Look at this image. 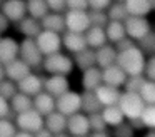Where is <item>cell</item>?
I'll return each mask as SVG.
<instances>
[{"mask_svg":"<svg viewBox=\"0 0 155 137\" xmlns=\"http://www.w3.org/2000/svg\"><path fill=\"white\" fill-rule=\"evenodd\" d=\"M34 109L38 114H42L44 117H47L48 114L57 110V99L54 95H50L48 92H42L37 97H34Z\"/></svg>","mask_w":155,"mask_h":137,"instance_id":"cell-23","label":"cell"},{"mask_svg":"<svg viewBox=\"0 0 155 137\" xmlns=\"http://www.w3.org/2000/svg\"><path fill=\"white\" fill-rule=\"evenodd\" d=\"M137 45V42H134L132 39H128V37H125L124 40H120V42L115 45V49L118 50V52H122V50H127V49H130V47H135Z\"/></svg>","mask_w":155,"mask_h":137,"instance_id":"cell-48","label":"cell"},{"mask_svg":"<svg viewBox=\"0 0 155 137\" xmlns=\"http://www.w3.org/2000/svg\"><path fill=\"white\" fill-rule=\"evenodd\" d=\"M150 2H152V3H153V5H155V0H150Z\"/></svg>","mask_w":155,"mask_h":137,"instance_id":"cell-58","label":"cell"},{"mask_svg":"<svg viewBox=\"0 0 155 137\" xmlns=\"http://www.w3.org/2000/svg\"><path fill=\"white\" fill-rule=\"evenodd\" d=\"M145 63H147V57H145V53L138 49V45L118 52L117 65L120 67L128 77H132V75H143Z\"/></svg>","mask_w":155,"mask_h":137,"instance_id":"cell-1","label":"cell"},{"mask_svg":"<svg viewBox=\"0 0 155 137\" xmlns=\"http://www.w3.org/2000/svg\"><path fill=\"white\" fill-rule=\"evenodd\" d=\"M110 132H112V137H135V132H137V130L132 127V124L128 122V120H125L124 124L114 127Z\"/></svg>","mask_w":155,"mask_h":137,"instance_id":"cell-38","label":"cell"},{"mask_svg":"<svg viewBox=\"0 0 155 137\" xmlns=\"http://www.w3.org/2000/svg\"><path fill=\"white\" fill-rule=\"evenodd\" d=\"M67 122H68V117H65L64 114H60L58 110L48 114L45 117V129L50 130L54 135L62 132H67Z\"/></svg>","mask_w":155,"mask_h":137,"instance_id":"cell-24","label":"cell"},{"mask_svg":"<svg viewBox=\"0 0 155 137\" xmlns=\"http://www.w3.org/2000/svg\"><path fill=\"white\" fill-rule=\"evenodd\" d=\"M102 75H104V84L117 87V89H124L125 82H127V79H128V75L117 65V63L112 65V67L104 69L102 70Z\"/></svg>","mask_w":155,"mask_h":137,"instance_id":"cell-21","label":"cell"},{"mask_svg":"<svg viewBox=\"0 0 155 137\" xmlns=\"http://www.w3.org/2000/svg\"><path fill=\"white\" fill-rule=\"evenodd\" d=\"M67 10L72 12H88V0H67Z\"/></svg>","mask_w":155,"mask_h":137,"instance_id":"cell-43","label":"cell"},{"mask_svg":"<svg viewBox=\"0 0 155 137\" xmlns=\"http://www.w3.org/2000/svg\"><path fill=\"white\" fill-rule=\"evenodd\" d=\"M88 120H90V130L92 132H102V130L110 129V127L107 125V122L104 120V117H102V112L88 115Z\"/></svg>","mask_w":155,"mask_h":137,"instance_id":"cell-40","label":"cell"},{"mask_svg":"<svg viewBox=\"0 0 155 137\" xmlns=\"http://www.w3.org/2000/svg\"><path fill=\"white\" fill-rule=\"evenodd\" d=\"M10 114H12L10 102L0 95V120H2V119H8V117H10Z\"/></svg>","mask_w":155,"mask_h":137,"instance_id":"cell-47","label":"cell"},{"mask_svg":"<svg viewBox=\"0 0 155 137\" xmlns=\"http://www.w3.org/2000/svg\"><path fill=\"white\" fill-rule=\"evenodd\" d=\"M62 43H64V49L72 55L88 49L85 33H74V32H68V30L62 35Z\"/></svg>","mask_w":155,"mask_h":137,"instance_id":"cell-17","label":"cell"},{"mask_svg":"<svg viewBox=\"0 0 155 137\" xmlns=\"http://www.w3.org/2000/svg\"><path fill=\"white\" fill-rule=\"evenodd\" d=\"M88 17H90V23L92 27H100V29H105L108 25V15L104 10H88Z\"/></svg>","mask_w":155,"mask_h":137,"instance_id":"cell-37","label":"cell"},{"mask_svg":"<svg viewBox=\"0 0 155 137\" xmlns=\"http://www.w3.org/2000/svg\"><path fill=\"white\" fill-rule=\"evenodd\" d=\"M88 137H112V132H110V129L102 130V132H92Z\"/></svg>","mask_w":155,"mask_h":137,"instance_id":"cell-50","label":"cell"},{"mask_svg":"<svg viewBox=\"0 0 155 137\" xmlns=\"http://www.w3.org/2000/svg\"><path fill=\"white\" fill-rule=\"evenodd\" d=\"M35 40H37L38 49L42 50V53H44L45 57L58 53V52H62V49H64L60 33H54V32H48V30H44Z\"/></svg>","mask_w":155,"mask_h":137,"instance_id":"cell-8","label":"cell"},{"mask_svg":"<svg viewBox=\"0 0 155 137\" xmlns=\"http://www.w3.org/2000/svg\"><path fill=\"white\" fill-rule=\"evenodd\" d=\"M18 59H22L27 65H30L32 69L42 67L45 55L42 53V50L38 49L37 40L34 39H22L20 40V55Z\"/></svg>","mask_w":155,"mask_h":137,"instance_id":"cell-5","label":"cell"},{"mask_svg":"<svg viewBox=\"0 0 155 137\" xmlns=\"http://www.w3.org/2000/svg\"><path fill=\"white\" fill-rule=\"evenodd\" d=\"M95 57H97V67H100L102 70L112 67L117 63V57H118V50L115 49V45L112 43H105L104 47L95 50Z\"/></svg>","mask_w":155,"mask_h":137,"instance_id":"cell-19","label":"cell"},{"mask_svg":"<svg viewBox=\"0 0 155 137\" xmlns=\"http://www.w3.org/2000/svg\"><path fill=\"white\" fill-rule=\"evenodd\" d=\"M44 87H45V77L32 72L30 75H27L24 80L18 82V92L27 94L30 97H37L38 94L44 92Z\"/></svg>","mask_w":155,"mask_h":137,"instance_id":"cell-13","label":"cell"},{"mask_svg":"<svg viewBox=\"0 0 155 137\" xmlns=\"http://www.w3.org/2000/svg\"><path fill=\"white\" fill-rule=\"evenodd\" d=\"M10 23H12L10 20H8L7 17L4 15V13L0 12V32H2V33H5L8 29H10Z\"/></svg>","mask_w":155,"mask_h":137,"instance_id":"cell-49","label":"cell"},{"mask_svg":"<svg viewBox=\"0 0 155 137\" xmlns=\"http://www.w3.org/2000/svg\"><path fill=\"white\" fill-rule=\"evenodd\" d=\"M44 30H48V32L54 33H60L64 35L67 32V25H65V13H57V12H50L40 20Z\"/></svg>","mask_w":155,"mask_h":137,"instance_id":"cell-20","label":"cell"},{"mask_svg":"<svg viewBox=\"0 0 155 137\" xmlns=\"http://www.w3.org/2000/svg\"><path fill=\"white\" fill-rule=\"evenodd\" d=\"M142 122L147 129L153 130L155 129V105H147L142 112Z\"/></svg>","mask_w":155,"mask_h":137,"instance_id":"cell-41","label":"cell"},{"mask_svg":"<svg viewBox=\"0 0 155 137\" xmlns=\"http://www.w3.org/2000/svg\"><path fill=\"white\" fill-rule=\"evenodd\" d=\"M10 109L17 115L18 114H24V112H28V110L34 109V97L18 92L17 95H14L10 99Z\"/></svg>","mask_w":155,"mask_h":137,"instance_id":"cell-28","label":"cell"},{"mask_svg":"<svg viewBox=\"0 0 155 137\" xmlns=\"http://www.w3.org/2000/svg\"><path fill=\"white\" fill-rule=\"evenodd\" d=\"M15 124H17V129L22 130V132L37 134L38 130H42L45 127V117L42 114H38L35 109H32L28 112L18 114L15 117Z\"/></svg>","mask_w":155,"mask_h":137,"instance_id":"cell-6","label":"cell"},{"mask_svg":"<svg viewBox=\"0 0 155 137\" xmlns=\"http://www.w3.org/2000/svg\"><path fill=\"white\" fill-rule=\"evenodd\" d=\"M124 23H125V30H127V37L132 39L134 42H137V43L152 33V23L147 17L130 15Z\"/></svg>","mask_w":155,"mask_h":137,"instance_id":"cell-4","label":"cell"},{"mask_svg":"<svg viewBox=\"0 0 155 137\" xmlns=\"http://www.w3.org/2000/svg\"><path fill=\"white\" fill-rule=\"evenodd\" d=\"M0 12L4 13L12 23H18L28 15L27 0H5V3L0 7Z\"/></svg>","mask_w":155,"mask_h":137,"instance_id":"cell-12","label":"cell"},{"mask_svg":"<svg viewBox=\"0 0 155 137\" xmlns=\"http://www.w3.org/2000/svg\"><path fill=\"white\" fill-rule=\"evenodd\" d=\"M17 132L18 129L14 120H8V119L0 120V137H15Z\"/></svg>","mask_w":155,"mask_h":137,"instance_id":"cell-39","label":"cell"},{"mask_svg":"<svg viewBox=\"0 0 155 137\" xmlns=\"http://www.w3.org/2000/svg\"><path fill=\"white\" fill-rule=\"evenodd\" d=\"M74 62H75V69H78L80 72L88 70L92 67H97V57H95V50L94 49H85L82 52L74 55Z\"/></svg>","mask_w":155,"mask_h":137,"instance_id":"cell-25","label":"cell"},{"mask_svg":"<svg viewBox=\"0 0 155 137\" xmlns=\"http://www.w3.org/2000/svg\"><path fill=\"white\" fill-rule=\"evenodd\" d=\"M18 94V84L14 82V80L10 79H5L0 82V95L4 97V99H7L8 102H10V99L14 95H17Z\"/></svg>","mask_w":155,"mask_h":137,"instance_id":"cell-34","label":"cell"},{"mask_svg":"<svg viewBox=\"0 0 155 137\" xmlns=\"http://www.w3.org/2000/svg\"><path fill=\"white\" fill-rule=\"evenodd\" d=\"M50 12L57 13H65L67 12V0H47Z\"/></svg>","mask_w":155,"mask_h":137,"instance_id":"cell-45","label":"cell"},{"mask_svg":"<svg viewBox=\"0 0 155 137\" xmlns=\"http://www.w3.org/2000/svg\"><path fill=\"white\" fill-rule=\"evenodd\" d=\"M65 25H67L68 32L85 33L92 27L88 12H72V10H67L65 12Z\"/></svg>","mask_w":155,"mask_h":137,"instance_id":"cell-9","label":"cell"},{"mask_svg":"<svg viewBox=\"0 0 155 137\" xmlns=\"http://www.w3.org/2000/svg\"><path fill=\"white\" fill-rule=\"evenodd\" d=\"M2 37H4V35H2V32H0V39H2Z\"/></svg>","mask_w":155,"mask_h":137,"instance_id":"cell-59","label":"cell"},{"mask_svg":"<svg viewBox=\"0 0 155 137\" xmlns=\"http://www.w3.org/2000/svg\"><path fill=\"white\" fill-rule=\"evenodd\" d=\"M142 137H155V129H153V130H148V132H145Z\"/></svg>","mask_w":155,"mask_h":137,"instance_id":"cell-54","label":"cell"},{"mask_svg":"<svg viewBox=\"0 0 155 137\" xmlns=\"http://www.w3.org/2000/svg\"><path fill=\"white\" fill-rule=\"evenodd\" d=\"M57 110L64 114L65 117L82 112V94L75 92V90H68L67 94L60 95L57 99Z\"/></svg>","mask_w":155,"mask_h":137,"instance_id":"cell-7","label":"cell"},{"mask_svg":"<svg viewBox=\"0 0 155 137\" xmlns=\"http://www.w3.org/2000/svg\"><path fill=\"white\" fill-rule=\"evenodd\" d=\"M85 39H87L88 49H94V50H97L100 47H104L105 43H108L105 29H100V27H90L85 32Z\"/></svg>","mask_w":155,"mask_h":137,"instance_id":"cell-27","label":"cell"},{"mask_svg":"<svg viewBox=\"0 0 155 137\" xmlns=\"http://www.w3.org/2000/svg\"><path fill=\"white\" fill-rule=\"evenodd\" d=\"M104 110V105L98 102L95 92H82V112L92 115V114H100Z\"/></svg>","mask_w":155,"mask_h":137,"instance_id":"cell-30","label":"cell"},{"mask_svg":"<svg viewBox=\"0 0 155 137\" xmlns=\"http://www.w3.org/2000/svg\"><path fill=\"white\" fill-rule=\"evenodd\" d=\"M102 117H104V120L107 122L108 127H117L120 125V124H124L125 120V115L124 112L120 110V107L118 105H112V107H104V110H102Z\"/></svg>","mask_w":155,"mask_h":137,"instance_id":"cell-31","label":"cell"},{"mask_svg":"<svg viewBox=\"0 0 155 137\" xmlns=\"http://www.w3.org/2000/svg\"><path fill=\"white\" fill-rule=\"evenodd\" d=\"M5 79H7V75H5V65L4 63H0V82L5 80Z\"/></svg>","mask_w":155,"mask_h":137,"instance_id":"cell-52","label":"cell"},{"mask_svg":"<svg viewBox=\"0 0 155 137\" xmlns=\"http://www.w3.org/2000/svg\"><path fill=\"white\" fill-rule=\"evenodd\" d=\"M114 0H88V7L90 10H104L107 12V9L112 5Z\"/></svg>","mask_w":155,"mask_h":137,"instance_id":"cell-46","label":"cell"},{"mask_svg":"<svg viewBox=\"0 0 155 137\" xmlns=\"http://www.w3.org/2000/svg\"><path fill=\"white\" fill-rule=\"evenodd\" d=\"M34 135H35V137H54V134H52L50 130H47V129L44 127V129H42V130H38L37 134H34Z\"/></svg>","mask_w":155,"mask_h":137,"instance_id":"cell-51","label":"cell"},{"mask_svg":"<svg viewBox=\"0 0 155 137\" xmlns=\"http://www.w3.org/2000/svg\"><path fill=\"white\" fill-rule=\"evenodd\" d=\"M145 77L143 75H132L127 79V82H125L124 85V92H134V94H140L142 87H143L145 84Z\"/></svg>","mask_w":155,"mask_h":137,"instance_id":"cell-36","label":"cell"},{"mask_svg":"<svg viewBox=\"0 0 155 137\" xmlns=\"http://www.w3.org/2000/svg\"><path fill=\"white\" fill-rule=\"evenodd\" d=\"M15 27H17V30L22 33L24 39H34L35 40L42 32H44L42 22L37 20V19H34V17H30V15H27L24 20H20L18 23H15Z\"/></svg>","mask_w":155,"mask_h":137,"instance_id":"cell-18","label":"cell"},{"mask_svg":"<svg viewBox=\"0 0 155 137\" xmlns=\"http://www.w3.org/2000/svg\"><path fill=\"white\" fill-rule=\"evenodd\" d=\"M118 107H120V110L124 112V115L127 120H135V119H140L142 117V112H143V109L147 105H145L143 99L140 97V94L122 92Z\"/></svg>","mask_w":155,"mask_h":137,"instance_id":"cell-3","label":"cell"},{"mask_svg":"<svg viewBox=\"0 0 155 137\" xmlns=\"http://www.w3.org/2000/svg\"><path fill=\"white\" fill-rule=\"evenodd\" d=\"M27 13L37 20H42L47 13H50L47 0H27Z\"/></svg>","mask_w":155,"mask_h":137,"instance_id":"cell-32","label":"cell"},{"mask_svg":"<svg viewBox=\"0 0 155 137\" xmlns=\"http://www.w3.org/2000/svg\"><path fill=\"white\" fill-rule=\"evenodd\" d=\"M143 77L147 80H153L155 82V53L147 57V63H145V70H143Z\"/></svg>","mask_w":155,"mask_h":137,"instance_id":"cell-44","label":"cell"},{"mask_svg":"<svg viewBox=\"0 0 155 137\" xmlns=\"http://www.w3.org/2000/svg\"><path fill=\"white\" fill-rule=\"evenodd\" d=\"M102 84H104V75H102L100 67H92V69L82 72L80 85L84 89V92H95Z\"/></svg>","mask_w":155,"mask_h":137,"instance_id":"cell-15","label":"cell"},{"mask_svg":"<svg viewBox=\"0 0 155 137\" xmlns=\"http://www.w3.org/2000/svg\"><path fill=\"white\" fill-rule=\"evenodd\" d=\"M67 132L70 134L72 137H88V135H90V134H92L90 120H88L87 114L78 112V114H74V115L68 117Z\"/></svg>","mask_w":155,"mask_h":137,"instance_id":"cell-11","label":"cell"},{"mask_svg":"<svg viewBox=\"0 0 155 137\" xmlns=\"http://www.w3.org/2000/svg\"><path fill=\"white\" fill-rule=\"evenodd\" d=\"M125 7L134 17H147L152 10H155V5L150 0H125Z\"/></svg>","mask_w":155,"mask_h":137,"instance_id":"cell-26","label":"cell"},{"mask_svg":"<svg viewBox=\"0 0 155 137\" xmlns=\"http://www.w3.org/2000/svg\"><path fill=\"white\" fill-rule=\"evenodd\" d=\"M4 3H5V0H0V7L4 5Z\"/></svg>","mask_w":155,"mask_h":137,"instance_id":"cell-56","label":"cell"},{"mask_svg":"<svg viewBox=\"0 0 155 137\" xmlns=\"http://www.w3.org/2000/svg\"><path fill=\"white\" fill-rule=\"evenodd\" d=\"M54 137H72L68 132H62V134H57V135H54Z\"/></svg>","mask_w":155,"mask_h":137,"instance_id":"cell-55","label":"cell"},{"mask_svg":"<svg viewBox=\"0 0 155 137\" xmlns=\"http://www.w3.org/2000/svg\"><path fill=\"white\" fill-rule=\"evenodd\" d=\"M42 70L47 72L48 75H65V77H68L75 70L74 57H70L68 53H64V52L48 55L44 59Z\"/></svg>","mask_w":155,"mask_h":137,"instance_id":"cell-2","label":"cell"},{"mask_svg":"<svg viewBox=\"0 0 155 137\" xmlns=\"http://www.w3.org/2000/svg\"><path fill=\"white\" fill-rule=\"evenodd\" d=\"M44 90L48 92L50 95H54L55 99H58L60 95H64L70 90V80L65 75H48L45 77Z\"/></svg>","mask_w":155,"mask_h":137,"instance_id":"cell-14","label":"cell"},{"mask_svg":"<svg viewBox=\"0 0 155 137\" xmlns=\"http://www.w3.org/2000/svg\"><path fill=\"white\" fill-rule=\"evenodd\" d=\"M20 55V42L12 35H5L0 39V63L8 65Z\"/></svg>","mask_w":155,"mask_h":137,"instance_id":"cell-10","label":"cell"},{"mask_svg":"<svg viewBox=\"0 0 155 137\" xmlns=\"http://www.w3.org/2000/svg\"><path fill=\"white\" fill-rule=\"evenodd\" d=\"M15 137H35V135H34V134H28V132H22V130H18Z\"/></svg>","mask_w":155,"mask_h":137,"instance_id":"cell-53","label":"cell"},{"mask_svg":"<svg viewBox=\"0 0 155 137\" xmlns=\"http://www.w3.org/2000/svg\"><path fill=\"white\" fill-rule=\"evenodd\" d=\"M114 2H124L125 3V0H114Z\"/></svg>","mask_w":155,"mask_h":137,"instance_id":"cell-57","label":"cell"},{"mask_svg":"<svg viewBox=\"0 0 155 137\" xmlns=\"http://www.w3.org/2000/svg\"><path fill=\"white\" fill-rule=\"evenodd\" d=\"M140 97L143 99L145 105H155V82L145 80L143 87L140 90Z\"/></svg>","mask_w":155,"mask_h":137,"instance_id":"cell-35","label":"cell"},{"mask_svg":"<svg viewBox=\"0 0 155 137\" xmlns=\"http://www.w3.org/2000/svg\"><path fill=\"white\" fill-rule=\"evenodd\" d=\"M137 45H138V49H140L143 53L153 55V53H155V33L152 32L150 35H147L143 40H140Z\"/></svg>","mask_w":155,"mask_h":137,"instance_id":"cell-42","label":"cell"},{"mask_svg":"<svg viewBox=\"0 0 155 137\" xmlns=\"http://www.w3.org/2000/svg\"><path fill=\"white\" fill-rule=\"evenodd\" d=\"M107 15L112 22H125L130 17V13L124 2H112V5L107 9Z\"/></svg>","mask_w":155,"mask_h":137,"instance_id":"cell-33","label":"cell"},{"mask_svg":"<svg viewBox=\"0 0 155 137\" xmlns=\"http://www.w3.org/2000/svg\"><path fill=\"white\" fill-rule=\"evenodd\" d=\"M105 33H107V40L112 45H117L120 40H124L127 37V30H125L124 22H108V25L105 27Z\"/></svg>","mask_w":155,"mask_h":137,"instance_id":"cell-29","label":"cell"},{"mask_svg":"<svg viewBox=\"0 0 155 137\" xmlns=\"http://www.w3.org/2000/svg\"><path fill=\"white\" fill-rule=\"evenodd\" d=\"M122 92H124L122 89L107 85V84H102V85L95 90V95H97L98 102H100L104 107H112V105H118Z\"/></svg>","mask_w":155,"mask_h":137,"instance_id":"cell-16","label":"cell"},{"mask_svg":"<svg viewBox=\"0 0 155 137\" xmlns=\"http://www.w3.org/2000/svg\"><path fill=\"white\" fill-rule=\"evenodd\" d=\"M30 74H32V67L27 65L22 59H17L14 62H10L8 65H5V75H7V79L14 80L17 84L20 80H24L27 75H30Z\"/></svg>","mask_w":155,"mask_h":137,"instance_id":"cell-22","label":"cell"}]
</instances>
